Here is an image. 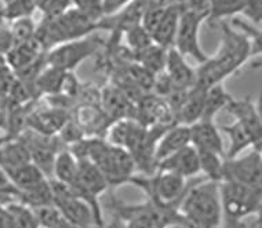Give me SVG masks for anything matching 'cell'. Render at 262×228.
<instances>
[{
    "mask_svg": "<svg viewBox=\"0 0 262 228\" xmlns=\"http://www.w3.org/2000/svg\"><path fill=\"white\" fill-rule=\"evenodd\" d=\"M198 155H199L200 173L206 174V177L210 181H221L225 158L214 152H207V151H198Z\"/></svg>",
    "mask_w": 262,
    "mask_h": 228,
    "instance_id": "obj_29",
    "label": "cell"
},
{
    "mask_svg": "<svg viewBox=\"0 0 262 228\" xmlns=\"http://www.w3.org/2000/svg\"><path fill=\"white\" fill-rule=\"evenodd\" d=\"M180 213L203 228H218L222 220L220 182L203 181L186 188L180 202Z\"/></svg>",
    "mask_w": 262,
    "mask_h": 228,
    "instance_id": "obj_4",
    "label": "cell"
},
{
    "mask_svg": "<svg viewBox=\"0 0 262 228\" xmlns=\"http://www.w3.org/2000/svg\"><path fill=\"white\" fill-rule=\"evenodd\" d=\"M246 0H210L208 19L221 21L222 18L242 14Z\"/></svg>",
    "mask_w": 262,
    "mask_h": 228,
    "instance_id": "obj_31",
    "label": "cell"
},
{
    "mask_svg": "<svg viewBox=\"0 0 262 228\" xmlns=\"http://www.w3.org/2000/svg\"><path fill=\"white\" fill-rule=\"evenodd\" d=\"M2 2H3V5H7L9 2H11V0H2Z\"/></svg>",
    "mask_w": 262,
    "mask_h": 228,
    "instance_id": "obj_42",
    "label": "cell"
},
{
    "mask_svg": "<svg viewBox=\"0 0 262 228\" xmlns=\"http://www.w3.org/2000/svg\"><path fill=\"white\" fill-rule=\"evenodd\" d=\"M261 42L254 37L239 33L221 23V43L220 49L207 61L196 69V87L208 89L214 85L224 83L226 78L236 73L243 67L254 51L259 53Z\"/></svg>",
    "mask_w": 262,
    "mask_h": 228,
    "instance_id": "obj_1",
    "label": "cell"
},
{
    "mask_svg": "<svg viewBox=\"0 0 262 228\" xmlns=\"http://www.w3.org/2000/svg\"><path fill=\"white\" fill-rule=\"evenodd\" d=\"M54 206L62 215V217L71 227L73 228H90L93 225L97 227L94 215L91 212L90 206L86 202L77 198L67 185L55 180H50Z\"/></svg>",
    "mask_w": 262,
    "mask_h": 228,
    "instance_id": "obj_9",
    "label": "cell"
},
{
    "mask_svg": "<svg viewBox=\"0 0 262 228\" xmlns=\"http://www.w3.org/2000/svg\"><path fill=\"white\" fill-rule=\"evenodd\" d=\"M204 96H206L204 89L196 86L192 87L174 115L177 123L190 126L200 120L204 110Z\"/></svg>",
    "mask_w": 262,
    "mask_h": 228,
    "instance_id": "obj_19",
    "label": "cell"
},
{
    "mask_svg": "<svg viewBox=\"0 0 262 228\" xmlns=\"http://www.w3.org/2000/svg\"><path fill=\"white\" fill-rule=\"evenodd\" d=\"M36 27L37 25L35 24L32 17L17 19V21L10 24V29H11V33H13L14 45H19V43H24V42L33 39L35 33H36Z\"/></svg>",
    "mask_w": 262,
    "mask_h": 228,
    "instance_id": "obj_33",
    "label": "cell"
},
{
    "mask_svg": "<svg viewBox=\"0 0 262 228\" xmlns=\"http://www.w3.org/2000/svg\"><path fill=\"white\" fill-rule=\"evenodd\" d=\"M68 120L65 112L58 108L36 111L27 116V125L31 126L32 130L45 136H53L55 133H59Z\"/></svg>",
    "mask_w": 262,
    "mask_h": 228,
    "instance_id": "obj_18",
    "label": "cell"
},
{
    "mask_svg": "<svg viewBox=\"0 0 262 228\" xmlns=\"http://www.w3.org/2000/svg\"><path fill=\"white\" fill-rule=\"evenodd\" d=\"M225 110L235 118V122L240 123L247 130L250 137L253 138L255 150L261 151L262 123L261 115L258 112L257 105L254 104L250 98H246V100L232 98L229 104L226 105Z\"/></svg>",
    "mask_w": 262,
    "mask_h": 228,
    "instance_id": "obj_11",
    "label": "cell"
},
{
    "mask_svg": "<svg viewBox=\"0 0 262 228\" xmlns=\"http://www.w3.org/2000/svg\"><path fill=\"white\" fill-rule=\"evenodd\" d=\"M229 181L239 182L247 187L262 188V154L261 151L254 150L242 155L225 159L222 168V178Z\"/></svg>",
    "mask_w": 262,
    "mask_h": 228,
    "instance_id": "obj_10",
    "label": "cell"
},
{
    "mask_svg": "<svg viewBox=\"0 0 262 228\" xmlns=\"http://www.w3.org/2000/svg\"><path fill=\"white\" fill-rule=\"evenodd\" d=\"M166 228H185L184 225H181L180 223H174V224H170V225H167Z\"/></svg>",
    "mask_w": 262,
    "mask_h": 228,
    "instance_id": "obj_40",
    "label": "cell"
},
{
    "mask_svg": "<svg viewBox=\"0 0 262 228\" xmlns=\"http://www.w3.org/2000/svg\"><path fill=\"white\" fill-rule=\"evenodd\" d=\"M262 192L239 182L220 181L222 215L229 221H243L253 215H259L262 206Z\"/></svg>",
    "mask_w": 262,
    "mask_h": 228,
    "instance_id": "obj_5",
    "label": "cell"
},
{
    "mask_svg": "<svg viewBox=\"0 0 262 228\" xmlns=\"http://www.w3.org/2000/svg\"><path fill=\"white\" fill-rule=\"evenodd\" d=\"M177 3H180V5H184L185 3V0H176Z\"/></svg>",
    "mask_w": 262,
    "mask_h": 228,
    "instance_id": "obj_41",
    "label": "cell"
},
{
    "mask_svg": "<svg viewBox=\"0 0 262 228\" xmlns=\"http://www.w3.org/2000/svg\"><path fill=\"white\" fill-rule=\"evenodd\" d=\"M45 53L46 51L43 50L40 43L36 40V37H33L31 40L14 46L5 57L6 61H7V65L11 68L13 72H15L18 69L24 68L25 65L31 64L32 61H35L37 57H40Z\"/></svg>",
    "mask_w": 262,
    "mask_h": 228,
    "instance_id": "obj_21",
    "label": "cell"
},
{
    "mask_svg": "<svg viewBox=\"0 0 262 228\" xmlns=\"http://www.w3.org/2000/svg\"><path fill=\"white\" fill-rule=\"evenodd\" d=\"M79 159L73 155L71 150H61L57 154L53 166V177L57 182L63 185H72L77 180Z\"/></svg>",
    "mask_w": 262,
    "mask_h": 228,
    "instance_id": "obj_25",
    "label": "cell"
},
{
    "mask_svg": "<svg viewBox=\"0 0 262 228\" xmlns=\"http://www.w3.org/2000/svg\"><path fill=\"white\" fill-rule=\"evenodd\" d=\"M97 29L98 21L80 10L71 7L57 17L41 19V23L36 27L35 37L47 53L55 46L86 37Z\"/></svg>",
    "mask_w": 262,
    "mask_h": 228,
    "instance_id": "obj_3",
    "label": "cell"
},
{
    "mask_svg": "<svg viewBox=\"0 0 262 228\" xmlns=\"http://www.w3.org/2000/svg\"><path fill=\"white\" fill-rule=\"evenodd\" d=\"M206 19H208L207 14L185 9L182 6L176 40H174V49L184 58L194 59L199 65L206 63L210 57L204 53L200 46V28Z\"/></svg>",
    "mask_w": 262,
    "mask_h": 228,
    "instance_id": "obj_8",
    "label": "cell"
},
{
    "mask_svg": "<svg viewBox=\"0 0 262 228\" xmlns=\"http://www.w3.org/2000/svg\"><path fill=\"white\" fill-rule=\"evenodd\" d=\"M35 0H11L0 9V19L7 24L32 17L36 11Z\"/></svg>",
    "mask_w": 262,
    "mask_h": 228,
    "instance_id": "obj_28",
    "label": "cell"
},
{
    "mask_svg": "<svg viewBox=\"0 0 262 228\" xmlns=\"http://www.w3.org/2000/svg\"><path fill=\"white\" fill-rule=\"evenodd\" d=\"M105 46H106V42L102 37L91 33L86 37L55 46L54 49L46 53V58H47V64L50 67L58 68L65 72H72L81 63H84L93 55L98 54Z\"/></svg>",
    "mask_w": 262,
    "mask_h": 228,
    "instance_id": "obj_6",
    "label": "cell"
},
{
    "mask_svg": "<svg viewBox=\"0 0 262 228\" xmlns=\"http://www.w3.org/2000/svg\"><path fill=\"white\" fill-rule=\"evenodd\" d=\"M6 173L9 176L10 181L13 182L14 187L18 190L19 194L29 191L32 188L37 187L41 182H45L46 180H49L45 174L41 173V170L37 168L36 164L32 163V162L23 164L19 168H15V169L7 170Z\"/></svg>",
    "mask_w": 262,
    "mask_h": 228,
    "instance_id": "obj_22",
    "label": "cell"
},
{
    "mask_svg": "<svg viewBox=\"0 0 262 228\" xmlns=\"http://www.w3.org/2000/svg\"><path fill=\"white\" fill-rule=\"evenodd\" d=\"M9 212L14 228H40L35 212L21 202H14L7 206H3Z\"/></svg>",
    "mask_w": 262,
    "mask_h": 228,
    "instance_id": "obj_30",
    "label": "cell"
},
{
    "mask_svg": "<svg viewBox=\"0 0 262 228\" xmlns=\"http://www.w3.org/2000/svg\"><path fill=\"white\" fill-rule=\"evenodd\" d=\"M100 101L105 115L112 119V122L119 119H134L136 116V104L116 85L105 87L101 91Z\"/></svg>",
    "mask_w": 262,
    "mask_h": 228,
    "instance_id": "obj_15",
    "label": "cell"
},
{
    "mask_svg": "<svg viewBox=\"0 0 262 228\" xmlns=\"http://www.w3.org/2000/svg\"><path fill=\"white\" fill-rule=\"evenodd\" d=\"M190 144V129L186 125H172L164 130L155 150L156 163L166 159L167 156L176 154L177 151L182 150Z\"/></svg>",
    "mask_w": 262,
    "mask_h": 228,
    "instance_id": "obj_16",
    "label": "cell"
},
{
    "mask_svg": "<svg viewBox=\"0 0 262 228\" xmlns=\"http://www.w3.org/2000/svg\"><path fill=\"white\" fill-rule=\"evenodd\" d=\"M2 21V19H0ZM14 39L11 29H10V24L0 23V54L6 55L11 49L14 47Z\"/></svg>",
    "mask_w": 262,
    "mask_h": 228,
    "instance_id": "obj_37",
    "label": "cell"
},
{
    "mask_svg": "<svg viewBox=\"0 0 262 228\" xmlns=\"http://www.w3.org/2000/svg\"><path fill=\"white\" fill-rule=\"evenodd\" d=\"M251 25L259 28L262 18V0H246V5L242 11Z\"/></svg>",
    "mask_w": 262,
    "mask_h": 228,
    "instance_id": "obj_36",
    "label": "cell"
},
{
    "mask_svg": "<svg viewBox=\"0 0 262 228\" xmlns=\"http://www.w3.org/2000/svg\"><path fill=\"white\" fill-rule=\"evenodd\" d=\"M128 184H134L149 196V201L162 205L180 206L186 191V180L174 173L156 170L152 176H134Z\"/></svg>",
    "mask_w": 262,
    "mask_h": 228,
    "instance_id": "obj_7",
    "label": "cell"
},
{
    "mask_svg": "<svg viewBox=\"0 0 262 228\" xmlns=\"http://www.w3.org/2000/svg\"><path fill=\"white\" fill-rule=\"evenodd\" d=\"M102 0H72V7L80 10L95 21L102 18V9H101Z\"/></svg>",
    "mask_w": 262,
    "mask_h": 228,
    "instance_id": "obj_35",
    "label": "cell"
},
{
    "mask_svg": "<svg viewBox=\"0 0 262 228\" xmlns=\"http://www.w3.org/2000/svg\"><path fill=\"white\" fill-rule=\"evenodd\" d=\"M126 55L131 61H134L138 65H141L145 71H148L150 75H158V73L164 71V65H166V58H167V50L163 49L158 45H152L146 47L145 50L138 51L131 54L130 51L126 49Z\"/></svg>",
    "mask_w": 262,
    "mask_h": 228,
    "instance_id": "obj_23",
    "label": "cell"
},
{
    "mask_svg": "<svg viewBox=\"0 0 262 228\" xmlns=\"http://www.w3.org/2000/svg\"><path fill=\"white\" fill-rule=\"evenodd\" d=\"M29 162H32L31 154L21 138H11L0 144V168L5 172Z\"/></svg>",
    "mask_w": 262,
    "mask_h": 228,
    "instance_id": "obj_20",
    "label": "cell"
},
{
    "mask_svg": "<svg viewBox=\"0 0 262 228\" xmlns=\"http://www.w3.org/2000/svg\"><path fill=\"white\" fill-rule=\"evenodd\" d=\"M156 170L174 173L182 178H190L200 173L199 155L193 146H188L182 150L177 151L176 154L160 160Z\"/></svg>",
    "mask_w": 262,
    "mask_h": 228,
    "instance_id": "obj_13",
    "label": "cell"
},
{
    "mask_svg": "<svg viewBox=\"0 0 262 228\" xmlns=\"http://www.w3.org/2000/svg\"><path fill=\"white\" fill-rule=\"evenodd\" d=\"M220 130L229 138V147L225 151V159H232V158L242 155L244 151H247L249 148L255 150L253 138L250 137L247 130L237 122L225 125Z\"/></svg>",
    "mask_w": 262,
    "mask_h": 228,
    "instance_id": "obj_24",
    "label": "cell"
},
{
    "mask_svg": "<svg viewBox=\"0 0 262 228\" xmlns=\"http://www.w3.org/2000/svg\"><path fill=\"white\" fill-rule=\"evenodd\" d=\"M181 11L182 5H171L164 9V13L159 21L158 27L155 28V31L150 35L155 45L160 46L166 50L174 47Z\"/></svg>",
    "mask_w": 262,
    "mask_h": 228,
    "instance_id": "obj_17",
    "label": "cell"
},
{
    "mask_svg": "<svg viewBox=\"0 0 262 228\" xmlns=\"http://www.w3.org/2000/svg\"><path fill=\"white\" fill-rule=\"evenodd\" d=\"M19 202V191L10 181L9 176L0 168V206Z\"/></svg>",
    "mask_w": 262,
    "mask_h": 228,
    "instance_id": "obj_34",
    "label": "cell"
},
{
    "mask_svg": "<svg viewBox=\"0 0 262 228\" xmlns=\"http://www.w3.org/2000/svg\"><path fill=\"white\" fill-rule=\"evenodd\" d=\"M71 151L77 159H87L95 164L109 185L128 184L136 176V164L130 154L123 148L111 146L100 137L81 138L71 146Z\"/></svg>",
    "mask_w": 262,
    "mask_h": 228,
    "instance_id": "obj_2",
    "label": "cell"
},
{
    "mask_svg": "<svg viewBox=\"0 0 262 228\" xmlns=\"http://www.w3.org/2000/svg\"><path fill=\"white\" fill-rule=\"evenodd\" d=\"M174 90H189L196 85V69H193L178 51L171 47L167 50L164 71Z\"/></svg>",
    "mask_w": 262,
    "mask_h": 228,
    "instance_id": "obj_14",
    "label": "cell"
},
{
    "mask_svg": "<svg viewBox=\"0 0 262 228\" xmlns=\"http://www.w3.org/2000/svg\"><path fill=\"white\" fill-rule=\"evenodd\" d=\"M134 0H102L101 9H102V17H108L119 13L120 10L133 3Z\"/></svg>",
    "mask_w": 262,
    "mask_h": 228,
    "instance_id": "obj_38",
    "label": "cell"
},
{
    "mask_svg": "<svg viewBox=\"0 0 262 228\" xmlns=\"http://www.w3.org/2000/svg\"><path fill=\"white\" fill-rule=\"evenodd\" d=\"M123 36L126 39L127 50L130 51L131 54L145 50L146 47L154 45V40H152L150 35L146 32V29L141 24L126 31L123 33Z\"/></svg>",
    "mask_w": 262,
    "mask_h": 228,
    "instance_id": "obj_32",
    "label": "cell"
},
{
    "mask_svg": "<svg viewBox=\"0 0 262 228\" xmlns=\"http://www.w3.org/2000/svg\"><path fill=\"white\" fill-rule=\"evenodd\" d=\"M231 228H247V225L243 221H229Z\"/></svg>",
    "mask_w": 262,
    "mask_h": 228,
    "instance_id": "obj_39",
    "label": "cell"
},
{
    "mask_svg": "<svg viewBox=\"0 0 262 228\" xmlns=\"http://www.w3.org/2000/svg\"><path fill=\"white\" fill-rule=\"evenodd\" d=\"M119 217L126 221L124 228H158L152 220L149 201L142 205H116Z\"/></svg>",
    "mask_w": 262,
    "mask_h": 228,
    "instance_id": "obj_26",
    "label": "cell"
},
{
    "mask_svg": "<svg viewBox=\"0 0 262 228\" xmlns=\"http://www.w3.org/2000/svg\"><path fill=\"white\" fill-rule=\"evenodd\" d=\"M233 97L226 91L222 83L214 85V86L206 89V96H204V110L202 118L204 120H214L220 111L225 110L226 105Z\"/></svg>",
    "mask_w": 262,
    "mask_h": 228,
    "instance_id": "obj_27",
    "label": "cell"
},
{
    "mask_svg": "<svg viewBox=\"0 0 262 228\" xmlns=\"http://www.w3.org/2000/svg\"><path fill=\"white\" fill-rule=\"evenodd\" d=\"M190 146L198 151L214 152L225 158V146L222 140V133L215 120L200 119L196 123L190 125Z\"/></svg>",
    "mask_w": 262,
    "mask_h": 228,
    "instance_id": "obj_12",
    "label": "cell"
}]
</instances>
